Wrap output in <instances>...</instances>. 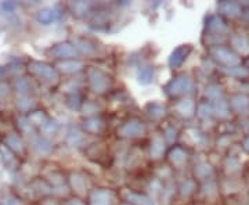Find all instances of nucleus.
<instances>
[{
	"label": "nucleus",
	"mask_w": 249,
	"mask_h": 205,
	"mask_svg": "<svg viewBox=\"0 0 249 205\" xmlns=\"http://www.w3.org/2000/svg\"><path fill=\"white\" fill-rule=\"evenodd\" d=\"M37 19L43 24H49L53 19V13L50 10H43L37 14Z\"/></svg>",
	"instance_id": "f257e3e1"
}]
</instances>
